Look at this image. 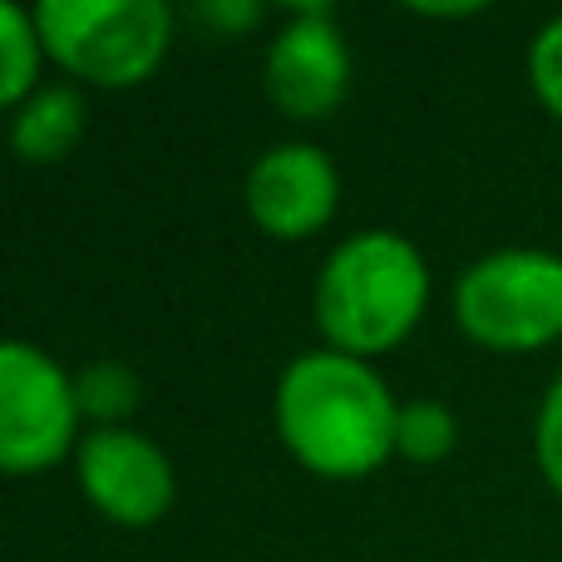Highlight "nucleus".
<instances>
[{
  "instance_id": "16",
  "label": "nucleus",
  "mask_w": 562,
  "mask_h": 562,
  "mask_svg": "<svg viewBox=\"0 0 562 562\" xmlns=\"http://www.w3.org/2000/svg\"><path fill=\"white\" fill-rule=\"evenodd\" d=\"M484 5H415V15L425 20H464V15H479Z\"/></svg>"
},
{
  "instance_id": "5",
  "label": "nucleus",
  "mask_w": 562,
  "mask_h": 562,
  "mask_svg": "<svg viewBox=\"0 0 562 562\" xmlns=\"http://www.w3.org/2000/svg\"><path fill=\"white\" fill-rule=\"evenodd\" d=\"M79 395L75 370H65L35 340L0 346V469L10 479L45 474L55 464H75L79 445Z\"/></svg>"
},
{
  "instance_id": "2",
  "label": "nucleus",
  "mask_w": 562,
  "mask_h": 562,
  "mask_svg": "<svg viewBox=\"0 0 562 562\" xmlns=\"http://www.w3.org/2000/svg\"><path fill=\"white\" fill-rule=\"evenodd\" d=\"M429 262L395 227H360L326 252L311 291V316L330 350L375 360L415 336L429 311Z\"/></svg>"
},
{
  "instance_id": "7",
  "label": "nucleus",
  "mask_w": 562,
  "mask_h": 562,
  "mask_svg": "<svg viewBox=\"0 0 562 562\" xmlns=\"http://www.w3.org/2000/svg\"><path fill=\"white\" fill-rule=\"evenodd\" d=\"M75 479L89 508L114 528L164 524L178 498L173 459L158 449V439H148L134 425L89 429L75 454Z\"/></svg>"
},
{
  "instance_id": "8",
  "label": "nucleus",
  "mask_w": 562,
  "mask_h": 562,
  "mask_svg": "<svg viewBox=\"0 0 562 562\" xmlns=\"http://www.w3.org/2000/svg\"><path fill=\"white\" fill-rule=\"evenodd\" d=\"M243 203L257 233L277 243H306L336 217L340 168L321 144L281 138L252 158L243 178Z\"/></svg>"
},
{
  "instance_id": "3",
  "label": "nucleus",
  "mask_w": 562,
  "mask_h": 562,
  "mask_svg": "<svg viewBox=\"0 0 562 562\" xmlns=\"http://www.w3.org/2000/svg\"><path fill=\"white\" fill-rule=\"evenodd\" d=\"M35 25L49 65L79 89L148 85L178 35V15L164 0H45Z\"/></svg>"
},
{
  "instance_id": "6",
  "label": "nucleus",
  "mask_w": 562,
  "mask_h": 562,
  "mask_svg": "<svg viewBox=\"0 0 562 562\" xmlns=\"http://www.w3.org/2000/svg\"><path fill=\"white\" fill-rule=\"evenodd\" d=\"M350 40L330 5H301L277 25L262 55V89L277 114L296 124H321L350 94Z\"/></svg>"
},
{
  "instance_id": "15",
  "label": "nucleus",
  "mask_w": 562,
  "mask_h": 562,
  "mask_svg": "<svg viewBox=\"0 0 562 562\" xmlns=\"http://www.w3.org/2000/svg\"><path fill=\"white\" fill-rule=\"evenodd\" d=\"M262 20H267V5H257V0H203V5H193V25H203L217 40L247 35Z\"/></svg>"
},
{
  "instance_id": "14",
  "label": "nucleus",
  "mask_w": 562,
  "mask_h": 562,
  "mask_svg": "<svg viewBox=\"0 0 562 562\" xmlns=\"http://www.w3.org/2000/svg\"><path fill=\"white\" fill-rule=\"evenodd\" d=\"M533 464L543 474V484L562 498V370L548 380L543 400L533 415Z\"/></svg>"
},
{
  "instance_id": "9",
  "label": "nucleus",
  "mask_w": 562,
  "mask_h": 562,
  "mask_svg": "<svg viewBox=\"0 0 562 562\" xmlns=\"http://www.w3.org/2000/svg\"><path fill=\"white\" fill-rule=\"evenodd\" d=\"M89 128V99L79 85H40L10 114V148L20 164H65Z\"/></svg>"
},
{
  "instance_id": "1",
  "label": "nucleus",
  "mask_w": 562,
  "mask_h": 562,
  "mask_svg": "<svg viewBox=\"0 0 562 562\" xmlns=\"http://www.w3.org/2000/svg\"><path fill=\"white\" fill-rule=\"evenodd\" d=\"M277 439L306 474L326 484H356L395 459L400 400L375 360L346 350H301L272 390Z\"/></svg>"
},
{
  "instance_id": "13",
  "label": "nucleus",
  "mask_w": 562,
  "mask_h": 562,
  "mask_svg": "<svg viewBox=\"0 0 562 562\" xmlns=\"http://www.w3.org/2000/svg\"><path fill=\"white\" fill-rule=\"evenodd\" d=\"M528 85H533L543 114L562 124V10L548 15L528 40Z\"/></svg>"
},
{
  "instance_id": "12",
  "label": "nucleus",
  "mask_w": 562,
  "mask_h": 562,
  "mask_svg": "<svg viewBox=\"0 0 562 562\" xmlns=\"http://www.w3.org/2000/svg\"><path fill=\"white\" fill-rule=\"evenodd\" d=\"M459 445V419L445 400H400V425H395V454L405 464H439Z\"/></svg>"
},
{
  "instance_id": "10",
  "label": "nucleus",
  "mask_w": 562,
  "mask_h": 562,
  "mask_svg": "<svg viewBox=\"0 0 562 562\" xmlns=\"http://www.w3.org/2000/svg\"><path fill=\"white\" fill-rule=\"evenodd\" d=\"M45 40L35 25V5H0V104L15 114L40 89V65H45Z\"/></svg>"
},
{
  "instance_id": "4",
  "label": "nucleus",
  "mask_w": 562,
  "mask_h": 562,
  "mask_svg": "<svg viewBox=\"0 0 562 562\" xmlns=\"http://www.w3.org/2000/svg\"><path fill=\"white\" fill-rule=\"evenodd\" d=\"M449 311L464 340L494 356H533L562 340V257L548 247H498L454 277Z\"/></svg>"
},
{
  "instance_id": "11",
  "label": "nucleus",
  "mask_w": 562,
  "mask_h": 562,
  "mask_svg": "<svg viewBox=\"0 0 562 562\" xmlns=\"http://www.w3.org/2000/svg\"><path fill=\"white\" fill-rule=\"evenodd\" d=\"M75 395H79V409L94 429H119L138 415L144 405V380L134 375V366L114 356H99V360H85L75 370Z\"/></svg>"
}]
</instances>
